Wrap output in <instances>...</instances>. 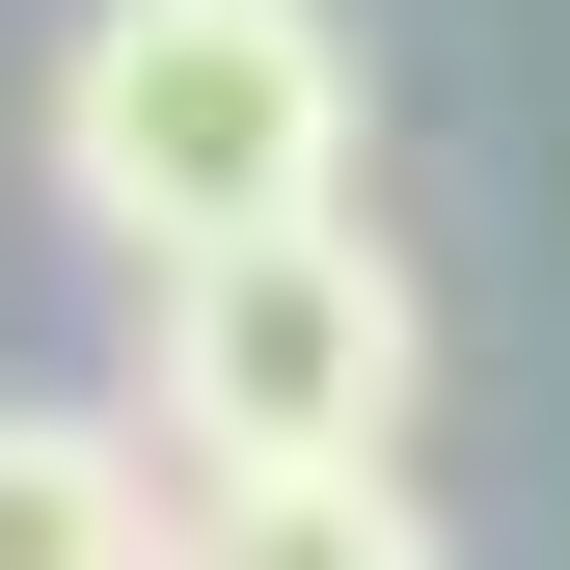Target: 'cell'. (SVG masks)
Listing matches in <instances>:
<instances>
[{
	"instance_id": "obj_4",
	"label": "cell",
	"mask_w": 570,
	"mask_h": 570,
	"mask_svg": "<svg viewBox=\"0 0 570 570\" xmlns=\"http://www.w3.org/2000/svg\"><path fill=\"white\" fill-rule=\"evenodd\" d=\"M164 570H435V489L407 462H272V489H190Z\"/></svg>"
},
{
	"instance_id": "obj_3",
	"label": "cell",
	"mask_w": 570,
	"mask_h": 570,
	"mask_svg": "<svg viewBox=\"0 0 570 570\" xmlns=\"http://www.w3.org/2000/svg\"><path fill=\"white\" fill-rule=\"evenodd\" d=\"M164 435L136 407H0V570H164Z\"/></svg>"
},
{
	"instance_id": "obj_1",
	"label": "cell",
	"mask_w": 570,
	"mask_h": 570,
	"mask_svg": "<svg viewBox=\"0 0 570 570\" xmlns=\"http://www.w3.org/2000/svg\"><path fill=\"white\" fill-rule=\"evenodd\" d=\"M55 218L136 272L353 218V28L326 0H82L55 28Z\"/></svg>"
},
{
	"instance_id": "obj_2",
	"label": "cell",
	"mask_w": 570,
	"mask_h": 570,
	"mask_svg": "<svg viewBox=\"0 0 570 570\" xmlns=\"http://www.w3.org/2000/svg\"><path fill=\"white\" fill-rule=\"evenodd\" d=\"M407 381H435V299H407V245H381V218H272V245L136 272V435H164L190 489L407 462Z\"/></svg>"
}]
</instances>
